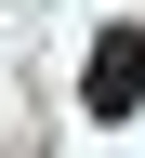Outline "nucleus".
Returning a JSON list of instances; mask_svg holds the SVG:
<instances>
[{"label": "nucleus", "instance_id": "nucleus-1", "mask_svg": "<svg viewBox=\"0 0 145 158\" xmlns=\"http://www.w3.org/2000/svg\"><path fill=\"white\" fill-rule=\"evenodd\" d=\"M79 106H92V118H132V106H145V40H132V27H106V40H92Z\"/></svg>", "mask_w": 145, "mask_h": 158}]
</instances>
